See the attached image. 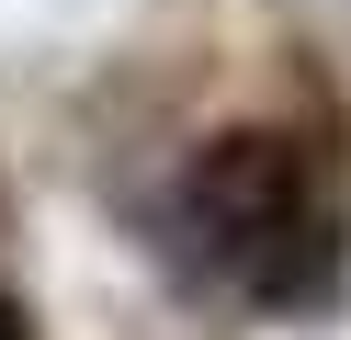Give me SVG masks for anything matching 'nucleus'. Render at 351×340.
<instances>
[{"label": "nucleus", "instance_id": "f257e3e1", "mask_svg": "<svg viewBox=\"0 0 351 340\" xmlns=\"http://www.w3.org/2000/svg\"><path fill=\"white\" fill-rule=\"evenodd\" d=\"M193 238L215 249V272H238L250 295L295 306V295L328 284V238H340V204H328V170L295 148V136H215L182 181Z\"/></svg>", "mask_w": 351, "mask_h": 340}, {"label": "nucleus", "instance_id": "f03ea898", "mask_svg": "<svg viewBox=\"0 0 351 340\" xmlns=\"http://www.w3.org/2000/svg\"><path fill=\"white\" fill-rule=\"evenodd\" d=\"M0 340H23V306H12V295H0Z\"/></svg>", "mask_w": 351, "mask_h": 340}]
</instances>
